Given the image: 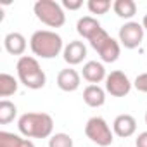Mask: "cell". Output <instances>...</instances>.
<instances>
[{"instance_id": "cell-17", "label": "cell", "mask_w": 147, "mask_h": 147, "mask_svg": "<svg viewBox=\"0 0 147 147\" xmlns=\"http://www.w3.org/2000/svg\"><path fill=\"white\" fill-rule=\"evenodd\" d=\"M16 92H18V80L9 73H2L0 75V97H9Z\"/></svg>"}, {"instance_id": "cell-26", "label": "cell", "mask_w": 147, "mask_h": 147, "mask_svg": "<svg viewBox=\"0 0 147 147\" xmlns=\"http://www.w3.org/2000/svg\"><path fill=\"white\" fill-rule=\"evenodd\" d=\"M142 26H144V30H147V14H145L144 19H142Z\"/></svg>"}, {"instance_id": "cell-10", "label": "cell", "mask_w": 147, "mask_h": 147, "mask_svg": "<svg viewBox=\"0 0 147 147\" xmlns=\"http://www.w3.org/2000/svg\"><path fill=\"white\" fill-rule=\"evenodd\" d=\"M62 57H64V61L69 66H76V64L83 62V59L87 57V47H85V43L80 42V40L69 42L64 47V50H62Z\"/></svg>"}, {"instance_id": "cell-15", "label": "cell", "mask_w": 147, "mask_h": 147, "mask_svg": "<svg viewBox=\"0 0 147 147\" xmlns=\"http://www.w3.org/2000/svg\"><path fill=\"white\" fill-rule=\"evenodd\" d=\"M100 28H102L100 23H99L95 18H92V16H83V18H80L78 23H76V31H78V35L83 36L85 40H90L92 35H95Z\"/></svg>"}, {"instance_id": "cell-11", "label": "cell", "mask_w": 147, "mask_h": 147, "mask_svg": "<svg viewBox=\"0 0 147 147\" xmlns=\"http://www.w3.org/2000/svg\"><path fill=\"white\" fill-rule=\"evenodd\" d=\"M113 131L121 137V138H128L137 131V121L131 114H119L116 116V119L113 121Z\"/></svg>"}, {"instance_id": "cell-14", "label": "cell", "mask_w": 147, "mask_h": 147, "mask_svg": "<svg viewBox=\"0 0 147 147\" xmlns=\"http://www.w3.org/2000/svg\"><path fill=\"white\" fill-rule=\"evenodd\" d=\"M83 100L88 107H100L106 102V90L99 85H88L83 90Z\"/></svg>"}, {"instance_id": "cell-20", "label": "cell", "mask_w": 147, "mask_h": 147, "mask_svg": "<svg viewBox=\"0 0 147 147\" xmlns=\"http://www.w3.org/2000/svg\"><path fill=\"white\" fill-rule=\"evenodd\" d=\"M49 147H73V138L67 133H54L49 138Z\"/></svg>"}, {"instance_id": "cell-1", "label": "cell", "mask_w": 147, "mask_h": 147, "mask_svg": "<svg viewBox=\"0 0 147 147\" xmlns=\"http://www.w3.org/2000/svg\"><path fill=\"white\" fill-rule=\"evenodd\" d=\"M18 128L26 138H47L52 137L54 119L47 113H24L18 119Z\"/></svg>"}, {"instance_id": "cell-23", "label": "cell", "mask_w": 147, "mask_h": 147, "mask_svg": "<svg viewBox=\"0 0 147 147\" xmlns=\"http://www.w3.org/2000/svg\"><path fill=\"white\" fill-rule=\"evenodd\" d=\"M82 5H83L82 0H64V2H62V7L69 9V11H78Z\"/></svg>"}, {"instance_id": "cell-18", "label": "cell", "mask_w": 147, "mask_h": 147, "mask_svg": "<svg viewBox=\"0 0 147 147\" xmlns=\"http://www.w3.org/2000/svg\"><path fill=\"white\" fill-rule=\"evenodd\" d=\"M16 114H18V107L14 102L7 99L0 102V125H9L11 121H14Z\"/></svg>"}, {"instance_id": "cell-16", "label": "cell", "mask_w": 147, "mask_h": 147, "mask_svg": "<svg viewBox=\"0 0 147 147\" xmlns=\"http://www.w3.org/2000/svg\"><path fill=\"white\" fill-rule=\"evenodd\" d=\"M113 9L116 16L121 19H131L137 14V4L133 0H116L113 4Z\"/></svg>"}, {"instance_id": "cell-21", "label": "cell", "mask_w": 147, "mask_h": 147, "mask_svg": "<svg viewBox=\"0 0 147 147\" xmlns=\"http://www.w3.org/2000/svg\"><path fill=\"white\" fill-rule=\"evenodd\" d=\"M19 135L11 131H0V147H16Z\"/></svg>"}, {"instance_id": "cell-19", "label": "cell", "mask_w": 147, "mask_h": 147, "mask_svg": "<svg viewBox=\"0 0 147 147\" xmlns=\"http://www.w3.org/2000/svg\"><path fill=\"white\" fill-rule=\"evenodd\" d=\"M87 7H88V11H90L92 14L100 16V14H106V12L113 7V4L109 2V0H88Z\"/></svg>"}, {"instance_id": "cell-27", "label": "cell", "mask_w": 147, "mask_h": 147, "mask_svg": "<svg viewBox=\"0 0 147 147\" xmlns=\"http://www.w3.org/2000/svg\"><path fill=\"white\" fill-rule=\"evenodd\" d=\"M145 125H147V111H145Z\"/></svg>"}, {"instance_id": "cell-24", "label": "cell", "mask_w": 147, "mask_h": 147, "mask_svg": "<svg viewBox=\"0 0 147 147\" xmlns=\"http://www.w3.org/2000/svg\"><path fill=\"white\" fill-rule=\"evenodd\" d=\"M135 145H137V147H147V131H142V133L137 135Z\"/></svg>"}, {"instance_id": "cell-6", "label": "cell", "mask_w": 147, "mask_h": 147, "mask_svg": "<svg viewBox=\"0 0 147 147\" xmlns=\"http://www.w3.org/2000/svg\"><path fill=\"white\" fill-rule=\"evenodd\" d=\"M85 135L94 144H97V147H109L114 140V131L109 128L107 121L100 116H94L87 121Z\"/></svg>"}, {"instance_id": "cell-2", "label": "cell", "mask_w": 147, "mask_h": 147, "mask_svg": "<svg viewBox=\"0 0 147 147\" xmlns=\"http://www.w3.org/2000/svg\"><path fill=\"white\" fill-rule=\"evenodd\" d=\"M30 49L36 57L42 59H54L64 50L62 38L55 31L50 30H38L30 38Z\"/></svg>"}, {"instance_id": "cell-8", "label": "cell", "mask_w": 147, "mask_h": 147, "mask_svg": "<svg viewBox=\"0 0 147 147\" xmlns=\"http://www.w3.org/2000/svg\"><path fill=\"white\" fill-rule=\"evenodd\" d=\"M131 90V82L123 71H111L106 78V92L113 97H125Z\"/></svg>"}, {"instance_id": "cell-12", "label": "cell", "mask_w": 147, "mask_h": 147, "mask_svg": "<svg viewBox=\"0 0 147 147\" xmlns=\"http://www.w3.org/2000/svg\"><path fill=\"white\" fill-rule=\"evenodd\" d=\"M82 75H83V78L90 85H97V83H100L102 80L107 78L104 64L102 62H97V61H88L83 66V69H82Z\"/></svg>"}, {"instance_id": "cell-9", "label": "cell", "mask_w": 147, "mask_h": 147, "mask_svg": "<svg viewBox=\"0 0 147 147\" xmlns=\"http://www.w3.org/2000/svg\"><path fill=\"white\" fill-rule=\"evenodd\" d=\"M80 83H82V76L76 69L73 67H66V69H61L59 75H57V87L62 90V92H75L80 88Z\"/></svg>"}, {"instance_id": "cell-5", "label": "cell", "mask_w": 147, "mask_h": 147, "mask_svg": "<svg viewBox=\"0 0 147 147\" xmlns=\"http://www.w3.org/2000/svg\"><path fill=\"white\" fill-rule=\"evenodd\" d=\"M88 42H90L92 49L99 54L102 62H114V61H118V57L121 54V47L113 36L107 35V31L104 28H100L95 35H92V38Z\"/></svg>"}, {"instance_id": "cell-7", "label": "cell", "mask_w": 147, "mask_h": 147, "mask_svg": "<svg viewBox=\"0 0 147 147\" xmlns=\"http://www.w3.org/2000/svg\"><path fill=\"white\" fill-rule=\"evenodd\" d=\"M118 36L125 49H137L144 40V26L137 21H128L119 28Z\"/></svg>"}, {"instance_id": "cell-25", "label": "cell", "mask_w": 147, "mask_h": 147, "mask_svg": "<svg viewBox=\"0 0 147 147\" xmlns=\"http://www.w3.org/2000/svg\"><path fill=\"white\" fill-rule=\"evenodd\" d=\"M18 147H35V144H33L30 138H21V142H19Z\"/></svg>"}, {"instance_id": "cell-4", "label": "cell", "mask_w": 147, "mask_h": 147, "mask_svg": "<svg viewBox=\"0 0 147 147\" xmlns=\"http://www.w3.org/2000/svg\"><path fill=\"white\" fill-rule=\"evenodd\" d=\"M33 12L38 21L47 24L49 28H61L66 23V14L62 5L54 0H36L33 5Z\"/></svg>"}, {"instance_id": "cell-3", "label": "cell", "mask_w": 147, "mask_h": 147, "mask_svg": "<svg viewBox=\"0 0 147 147\" xmlns=\"http://www.w3.org/2000/svg\"><path fill=\"white\" fill-rule=\"evenodd\" d=\"M16 69H18V78H19V82L26 88L40 90V88L45 87V83H47L45 71L42 69L40 62L35 57H31V55L19 57V61L16 64Z\"/></svg>"}, {"instance_id": "cell-22", "label": "cell", "mask_w": 147, "mask_h": 147, "mask_svg": "<svg viewBox=\"0 0 147 147\" xmlns=\"http://www.w3.org/2000/svg\"><path fill=\"white\" fill-rule=\"evenodd\" d=\"M133 87L138 90V92H144L147 94V73H142V75H138L133 82Z\"/></svg>"}, {"instance_id": "cell-13", "label": "cell", "mask_w": 147, "mask_h": 147, "mask_svg": "<svg viewBox=\"0 0 147 147\" xmlns=\"http://www.w3.org/2000/svg\"><path fill=\"white\" fill-rule=\"evenodd\" d=\"M4 47H5V50L9 54L23 57V54L26 50V38L21 33H18V31H11L4 38Z\"/></svg>"}]
</instances>
